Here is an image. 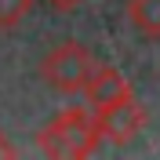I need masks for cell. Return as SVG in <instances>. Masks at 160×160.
<instances>
[{"instance_id": "1", "label": "cell", "mask_w": 160, "mask_h": 160, "mask_svg": "<svg viewBox=\"0 0 160 160\" xmlns=\"http://www.w3.org/2000/svg\"><path fill=\"white\" fill-rule=\"evenodd\" d=\"M102 142V131H98V113L95 109H84V106H73V109H62L55 120H48L37 135V146L48 157H58V160H80V157H91L95 146Z\"/></svg>"}, {"instance_id": "2", "label": "cell", "mask_w": 160, "mask_h": 160, "mask_svg": "<svg viewBox=\"0 0 160 160\" xmlns=\"http://www.w3.org/2000/svg\"><path fill=\"white\" fill-rule=\"evenodd\" d=\"M91 69H95V58H91V51L84 48L80 40H62V44H55V48L44 55V62H40V77L48 80L55 91H62V95L84 91Z\"/></svg>"}, {"instance_id": "3", "label": "cell", "mask_w": 160, "mask_h": 160, "mask_svg": "<svg viewBox=\"0 0 160 160\" xmlns=\"http://www.w3.org/2000/svg\"><path fill=\"white\" fill-rule=\"evenodd\" d=\"M142 128H146V106H138L135 95L98 109V131L102 142H109V146H131L142 135Z\"/></svg>"}, {"instance_id": "4", "label": "cell", "mask_w": 160, "mask_h": 160, "mask_svg": "<svg viewBox=\"0 0 160 160\" xmlns=\"http://www.w3.org/2000/svg\"><path fill=\"white\" fill-rule=\"evenodd\" d=\"M84 95H88V106L98 113V109H106V106H113V102L128 98L131 84H128V77H124L117 66H95L91 77H88V84H84Z\"/></svg>"}, {"instance_id": "5", "label": "cell", "mask_w": 160, "mask_h": 160, "mask_svg": "<svg viewBox=\"0 0 160 160\" xmlns=\"http://www.w3.org/2000/svg\"><path fill=\"white\" fill-rule=\"evenodd\" d=\"M131 26L149 40H160V0H128Z\"/></svg>"}, {"instance_id": "6", "label": "cell", "mask_w": 160, "mask_h": 160, "mask_svg": "<svg viewBox=\"0 0 160 160\" xmlns=\"http://www.w3.org/2000/svg\"><path fill=\"white\" fill-rule=\"evenodd\" d=\"M29 8H33V0H0V29L18 26L29 15Z\"/></svg>"}, {"instance_id": "7", "label": "cell", "mask_w": 160, "mask_h": 160, "mask_svg": "<svg viewBox=\"0 0 160 160\" xmlns=\"http://www.w3.org/2000/svg\"><path fill=\"white\" fill-rule=\"evenodd\" d=\"M11 157H18V149H15V142H8V135L0 131V160H11Z\"/></svg>"}, {"instance_id": "8", "label": "cell", "mask_w": 160, "mask_h": 160, "mask_svg": "<svg viewBox=\"0 0 160 160\" xmlns=\"http://www.w3.org/2000/svg\"><path fill=\"white\" fill-rule=\"evenodd\" d=\"M51 4H55L58 11H73V8H80V4H84V0H51Z\"/></svg>"}]
</instances>
